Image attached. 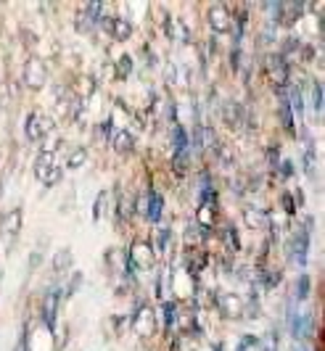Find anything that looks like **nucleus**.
I'll list each match as a JSON object with an SVG mask.
<instances>
[{
	"instance_id": "obj_1",
	"label": "nucleus",
	"mask_w": 325,
	"mask_h": 351,
	"mask_svg": "<svg viewBox=\"0 0 325 351\" xmlns=\"http://www.w3.org/2000/svg\"><path fill=\"white\" fill-rule=\"evenodd\" d=\"M37 175H40V180H43L45 185L58 182L61 169H58V164H56V158L51 151H43V156H40V161H37Z\"/></svg>"
},
{
	"instance_id": "obj_2",
	"label": "nucleus",
	"mask_w": 325,
	"mask_h": 351,
	"mask_svg": "<svg viewBox=\"0 0 325 351\" xmlns=\"http://www.w3.org/2000/svg\"><path fill=\"white\" fill-rule=\"evenodd\" d=\"M51 132V119H45L43 114H29L27 117V138L29 141H43Z\"/></svg>"
},
{
	"instance_id": "obj_3",
	"label": "nucleus",
	"mask_w": 325,
	"mask_h": 351,
	"mask_svg": "<svg viewBox=\"0 0 325 351\" xmlns=\"http://www.w3.org/2000/svg\"><path fill=\"white\" fill-rule=\"evenodd\" d=\"M209 19H212V27H215L217 32H222V29H228V11H225V5H212L209 8Z\"/></svg>"
},
{
	"instance_id": "obj_4",
	"label": "nucleus",
	"mask_w": 325,
	"mask_h": 351,
	"mask_svg": "<svg viewBox=\"0 0 325 351\" xmlns=\"http://www.w3.org/2000/svg\"><path fill=\"white\" fill-rule=\"evenodd\" d=\"M58 312V291H51L48 296H45V309H43V315H45V325L53 330V317Z\"/></svg>"
},
{
	"instance_id": "obj_5",
	"label": "nucleus",
	"mask_w": 325,
	"mask_h": 351,
	"mask_svg": "<svg viewBox=\"0 0 325 351\" xmlns=\"http://www.w3.org/2000/svg\"><path fill=\"white\" fill-rule=\"evenodd\" d=\"M307 248H309V232L302 230L299 238H296V262L299 264H304V259H307Z\"/></svg>"
},
{
	"instance_id": "obj_6",
	"label": "nucleus",
	"mask_w": 325,
	"mask_h": 351,
	"mask_svg": "<svg viewBox=\"0 0 325 351\" xmlns=\"http://www.w3.org/2000/svg\"><path fill=\"white\" fill-rule=\"evenodd\" d=\"M159 211H162V195L151 193L148 195V217L151 219H159Z\"/></svg>"
},
{
	"instance_id": "obj_7",
	"label": "nucleus",
	"mask_w": 325,
	"mask_h": 351,
	"mask_svg": "<svg viewBox=\"0 0 325 351\" xmlns=\"http://www.w3.org/2000/svg\"><path fill=\"white\" fill-rule=\"evenodd\" d=\"M185 148H188V138H185V132L178 127V130H175V151H178V154H185Z\"/></svg>"
},
{
	"instance_id": "obj_8",
	"label": "nucleus",
	"mask_w": 325,
	"mask_h": 351,
	"mask_svg": "<svg viewBox=\"0 0 325 351\" xmlns=\"http://www.w3.org/2000/svg\"><path fill=\"white\" fill-rule=\"evenodd\" d=\"M114 143H117V148L122 145V151H127V148L132 145V138H130V135H127L125 130H122V132H117V138H114Z\"/></svg>"
},
{
	"instance_id": "obj_9",
	"label": "nucleus",
	"mask_w": 325,
	"mask_h": 351,
	"mask_svg": "<svg viewBox=\"0 0 325 351\" xmlns=\"http://www.w3.org/2000/svg\"><path fill=\"white\" fill-rule=\"evenodd\" d=\"M69 259H72V256H69V251H61V254H58V262H53L56 272H64V269H67V264H69Z\"/></svg>"
},
{
	"instance_id": "obj_10",
	"label": "nucleus",
	"mask_w": 325,
	"mask_h": 351,
	"mask_svg": "<svg viewBox=\"0 0 325 351\" xmlns=\"http://www.w3.org/2000/svg\"><path fill=\"white\" fill-rule=\"evenodd\" d=\"M82 161H85V151H77V154H72V156H69V167H80V164H82Z\"/></svg>"
},
{
	"instance_id": "obj_11",
	"label": "nucleus",
	"mask_w": 325,
	"mask_h": 351,
	"mask_svg": "<svg viewBox=\"0 0 325 351\" xmlns=\"http://www.w3.org/2000/svg\"><path fill=\"white\" fill-rule=\"evenodd\" d=\"M307 288H309V280H307V275L299 280V299H307Z\"/></svg>"
},
{
	"instance_id": "obj_12",
	"label": "nucleus",
	"mask_w": 325,
	"mask_h": 351,
	"mask_svg": "<svg viewBox=\"0 0 325 351\" xmlns=\"http://www.w3.org/2000/svg\"><path fill=\"white\" fill-rule=\"evenodd\" d=\"M14 351H29V349H27V341L21 338V341H19V343H16V349H14Z\"/></svg>"
}]
</instances>
